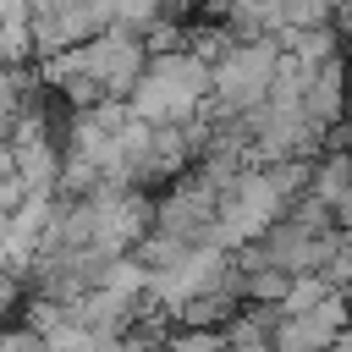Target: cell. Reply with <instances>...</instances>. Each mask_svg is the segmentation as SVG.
<instances>
[{
    "label": "cell",
    "mask_w": 352,
    "mask_h": 352,
    "mask_svg": "<svg viewBox=\"0 0 352 352\" xmlns=\"http://www.w3.org/2000/svg\"><path fill=\"white\" fill-rule=\"evenodd\" d=\"M204 99H209V66L187 44L148 55L126 88V110L138 121H187L204 110Z\"/></svg>",
    "instance_id": "cell-1"
},
{
    "label": "cell",
    "mask_w": 352,
    "mask_h": 352,
    "mask_svg": "<svg viewBox=\"0 0 352 352\" xmlns=\"http://www.w3.org/2000/svg\"><path fill=\"white\" fill-rule=\"evenodd\" d=\"M275 66H280L275 33L231 38L226 55L209 66V99H204V110H209V116H242V110L264 104V88H270Z\"/></svg>",
    "instance_id": "cell-2"
},
{
    "label": "cell",
    "mask_w": 352,
    "mask_h": 352,
    "mask_svg": "<svg viewBox=\"0 0 352 352\" xmlns=\"http://www.w3.org/2000/svg\"><path fill=\"white\" fill-rule=\"evenodd\" d=\"M77 50H82V66L99 77V88H104V94H116V99H126V88H132L138 66L148 60L143 33H132V28H121V22L99 28V33H94V38H82Z\"/></svg>",
    "instance_id": "cell-3"
},
{
    "label": "cell",
    "mask_w": 352,
    "mask_h": 352,
    "mask_svg": "<svg viewBox=\"0 0 352 352\" xmlns=\"http://www.w3.org/2000/svg\"><path fill=\"white\" fill-rule=\"evenodd\" d=\"M319 275H324L336 292H346V297H352V231H336V242H330V253H324Z\"/></svg>",
    "instance_id": "cell-4"
},
{
    "label": "cell",
    "mask_w": 352,
    "mask_h": 352,
    "mask_svg": "<svg viewBox=\"0 0 352 352\" xmlns=\"http://www.w3.org/2000/svg\"><path fill=\"white\" fill-rule=\"evenodd\" d=\"M330 220H336V231H352V187L341 198H330Z\"/></svg>",
    "instance_id": "cell-5"
}]
</instances>
